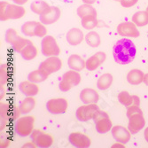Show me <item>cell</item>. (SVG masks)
Returning a JSON list of instances; mask_svg holds the SVG:
<instances>
[{
  "instance_id": "cell-1",
  "label": "cell",
  "mask_w": 148,
  "mask_h": 148,
  "mask_svg": "<svg viewBox=\"0 0 148 148\" xmlns=\"http://www.w3.org/2000/svg\"><path fill=\"white\" fill-rule=\"evenodd\" d=\"M137 54V49L134 43L129 38L120 39L113 47L114 60L117 64H130Z\"/></svg>"
},
{
  "instance_id": "cell-2",
  "label": "cell",
  "mask_w": 148,
  "mask_h": 148,
  "mask_svg": "<svg viewBox=\"0 0 148 148\" xmlns=\"http://www.w3.org/2000/svg\"><path fill=\"white\" fill-rule=\"evenodd\" d=\"M127 117L129 119L128 130L131 134H136L144 129L145 120L139 106L132 105L127 107Z\"/></svg>"
},
{
  "instance_id": "cell-3",
  "label": "cell",
  "mask_w": 148,
  "mask_h": 148,
  "mask_svg": "<svg viewBox=\"0 0 148 148\" xmlns=\"http://www.w3.org/2000/svg\"><path fill=\"white\" fill-rule=\"evenodd\" d=\"M25 12L26 10L21 5L9 4L5 1L0 2V20L2 21L21 19L25 15Z\"/></svg>"
},
{
  "instance_id": "cell-4",
  "label": "cell",
  "mask_w": 148,
  "mask_h": 148,
  "mask_svg": "<svg viewBox=\"0 0 148 148\" xmlns=\"http://www.w3.org/2000/svg\"><path fill=\"white\" fill-rule=\"evenodd\" d=\"M35 118L31 115H26L15 121L13 124V130L21 138L30 136L34 130Z\"/></svg>"
},
{
  "instance_id": "cell-5",
  "label": "cell",
  "mask_w": 148,
  "mask_h": 148,
  "mask_svg": "<svg viewBox=\"0 0 148 148\" xmlns=\"http://www.w3.org/2000/svg\"><path fill=\"white\" fill-rule=\"evenodd\" d=\"M5 38V41L11 45L12 50L18 53H21V51L25 46L32 43L29 39L21 37L13 29H9L6 30Z\"/></svg>"
},
{
  "instance_id": "cell-6",
  "label": "cell",
  "mask_w": 148,
  "mask_h": 148,
  "mask_svg": "<svg viewBox=\"0 0 148 148\" xmlns=\"http://www.w3.org/2000/svg\"><path fill=\"white\" fill-rule=\"evenodd\" d=\"M81 80H82V77H81L80 73L71 69L63 74L59 84V88L61 91L66 92L73 87L77 86L81 83Z\"/></svg>"
},
{
  "instance_id": "cell-7",
  "label": "cell",
  "mask_w": 148,
  "mask_h": 148,
  "mask_svg": "<svg viewBox=\"0 0 148 148\" xmlns=\"http://www.w3.org/2000/svg\"><path fill=\"white\" fill-rule=\"evenodd\" d=\"M92 120L95 122V129L99 134H106L113 128V124L108 114L100 109L95 113Z\"/></svg>"
},
{
  "instance_id": "cell-8",
  "label": "cell",
  "mask_w": 148,
  "mask_h": 148,
  "mask_svg": "<svg viewBox=\"0 0 148 148\" xmlns=\"http://www.w3.org/2000/svg\"><path fill=\"white\" fill-rule=\"evenodd\" d=\"M21 32L26 36L45 37L47 34V29L42 22L28 21L21 26Z\"/></svg>"
},
{
  "instance_id": "cell-9",
  "label": "cell",
  "mask_w": 148,
  "mask_h": 148,
  "mask_svg": "<svg viewBox=\"0 0 148 148\" xmlns=\"http://www.w3.org/2000/svg\"><path fill=\"white\" fill-rule=\"evenodd\" d=\"M41 50L43 55L45 57L58 56L60 53V49L55 38L51 36H45L41 42Z\"/></svg>"
},
{
  "instance_id": "cell-10",
  "label": "cell",
  "mask_w": 148,
  "mask_h": 148,
  "mask_svg": "<svg viewBox=\"0 0 148 148\" xmlns=\"http://www.w3.org/2000/svg\"><path fill=\"white\" fill-rule=\"evenodd\" d=\"M30 139L35 145L39 148H48L53 144L52 136L38 129L32 131L30 134Z\"/></svg>"
},
{
  "instance_id": "cell-11",
  "label": "cell",
  "mask_w": 148,
  "mask_h": 148,
  "mask_svg": "<svg viewBox=\"0 0 148 148\" xmlns=\"http://www.w3.org/2000/svg\"><path fill=\"white\" fill-rule=\"evenodd\" d=\"M62 68V61L58 56L48 57L45 60H44L39 66V69L43 71L46 75H50L51 74L56 73Z\"/></svg>"
},
{
  "instance_id": "cell-12",
  "label": "cell",
  "mask_w": 148,
  "mask_h": 148,
  "mask_svg": "<svg viewBox=\"0 0 148 148\" xmlns=\"http://www.w3.org/2000/svg\"><path fill=\"white\" fill-rule=\"evenodd\" d=\"M99 109V107L96 104H84V106L78 107L75 115L78 121L85 123L93 119L94 114Z\"/></svg>"
},
{
  "instance_id": "cell-13",
  "label": "cell",
  "mask_w": 148,
  "mask_h": 148,
  "mask_svg": "<svg viewBox=\"0 0 148 148\" xmlns=\"http://www.w3.org/2000/svg\"><path fill=\"white\" fill-rule=\"evenodd\" d=\"M69 103L68 100L63 98L59 99H52L47 101L46 103V109L51 114H62L66 113L68 110Z\"/></svg>"
},
{
  "instance_id": "cell-14",
  "label": "cell",
  "mask_w": 148,
  "mask_h": 148,
  "mask_svg": "<svg viewBox=\"0 0 148 148\" xmlns=\"http://www.w3.org/2000/svg\"><path fill=\"white\" fill-rule=\"evenodd\" d=\"M69 141L71 145L76 148H86L91 144L90 138L81 132H72L69 137Z\"/></svg>"
},
{
  "instance_id": "cell-15",
  "label": "cell",
  "mask_w": 148,
  "mask_h": 148,
  "mask_svg": "<svg viewBox=\"0 0 148 148\" xmlns=\"http://www.w3.org/2000/svg\"><path fill=\"white\" fill-rule=\"evenodd\" d=\"M117 32L122 36L130 37H138L140 33L137 29V25L134 22H123L120 23L117 27Z\"/></svg>"
},
{
  "instance_id": "cell-16",
  "label": "cell",
  "mask_w": 148,
  "mask_h": 148,
  "mask_svg": "<svg viewBox=\"0 0 148 148\" xmlns=\"http://www.w3.org/2000/svg\"><path fill=\"white\" fill-rule=\"evenodd\" d=\"M112 136L115 141L121 144H127L130 139V131L121 125H116L112 128Z\"/></svg>"
},
{
  "instance_id": "cell-17",
  "label": "cell",
  "mask_w": 148,
  "mask_h": 148,
  "mask_svg": "<svg viewBox=\"0 0 148 148\" xmlns=\"http://www.w3.org/2000/svg\"><path fill=\"white\" fill-rule=\"evenodd\" d=\"M106 55L104 51H99L85 61V68L89 71L96 70L101 64H103V62L106 60Z\"/></svg>"
},
{
  "instance_id": "cell-18",
  "label": "cell",
  "mask_w": 148,
  "mask_h": 148,
  "mask_svg": "<svg viewBox=\"0 0 148 148\" xmlns=\"http://www.w3.org/2000/svg\"><path fill=\"white\" fill-rule=\"evenodd\" d=\"M80 100L84 104H96L99 100V95L94 89L85 88L80 92Z\"/></svg>"
},
{
  "instance_id": "cell-19",
  "label": "cell",
  "mask_w": 148,
  "mask_h": 148,
  "mask_svg": "<svg viewBox=\"0 0 148 148\" xmlns=\"http://www.w3.org/2000/svg\"><path fill=\"white\" fill-rule=\"evenodd\" d=\"M60 17V9L57 6H51V11L45 14L40 15L39 20L45 25H50L56 22Z\"/></svg>"
},
{
  "instance_id": "cell-20",
  "label": "cell",
  "mask_w": 148,
  "mask_h": 148,
  "mask_svg": "<svg viewBox=\"0 0 148 148\" xmlns=\"http://www.w3.org/2000/svg\"><path fill=\"white\" fill-rule=\"evenodd\" d=\"M118 100L121 104L123 105L126 107L132 106V105H135V106L140 105L139 97L136 95H130L126 90H123L118 94Z\"/></svg>"
},
{
  "instance_id": "cell-21",
  "label": "cell",
  "mask_w": 148,
  "mask_h": 148,
  "mask_svg": "<svg viewBox=\"0 0 148 148\" xmlns=\"http://www.w3.org/2000/svg\"><path fill=\"white\" fill-rule=\"evenodd\" d=\"M66 41H68V43L70 45L76 46L83 42L84 36L83 31L81 29H79L77 28H73V29H69V32L66 33Z\"/></svg>"
},
{
  "instance_id": "cell-22",
  "label": "cell",
  "mask_w": 148,
  "mask_h": 148,
  "mask_svg": "<svg viewBox=\"0 0 148 148\" xmlns=\"http://www.w3.org/2000/svg\"><path fill=\"white\" fill-rule=\"evenodd\" d=\"M19 89L26 97H34L39 92V87L36 84L30 81H24L19 84Z\"/></svg>"
},
{
  "instance_id": "cell-23",
  "label": "cell",
  "mask_w": 148,
  "mask_h": 148,
  "mask_svg": "<svg viewBox=\"0 0 148 148\" xmlns=\"http://www.w3.org/2000/svg\"><path fill=\"white\" fill-rule=\"evenodd\" d=\"M51 6H50L48 3H46L45 1H43V0H36V1H33L30 5L31 11L38 15L45 14V13L51 11Z\"/></svg>"
},
{
  "instance_id": "cell-24",
  "label": "cell",
  "mask_w": 148,
  "mask_h": 148,
  "mask_svg": "<svg viewBox=\"0 0 148 148\" xmlns=\"http://www.w3.org/2000/svg\"><path fill=\"white\" fill-rule=\"evenodd\" d=\"M68 65L70 68V69L80 72L85 68V61L84 60L77 54H72L69 58Z\"/></svg>"
},
{
  "instance_id": "cell-25",
  "label": "cell",
  "mask_w": 148,
  "mask_h": 148,
  "mask_svg": "<svg viewBox=\"0 0 148 148\" xmlns=\"http://www.w3.org/2000/svg\"><path fill=\"white\" fill-rule=\"evenodd\" d=\"M144 73L139 69H132L127 75V81L131 85H138L144 82Z\"/></svg>"
},
{
  "instance_id": "cell-26",
  "label": "cell",
  "mask_w": 148,
  "mask_h": 148,
  "mask_svg": "<svg viewBox=\"0 0 148 148\" xmlns=\"http://www.w3.org/2000/svg\"><path fill=\"white\" fill-rule=\"evenodd\" d=\"M10 111H11L10 105L1 103V105H0V121H1L0 129H1V130L6 127V125L9 123V121H11Z\"/></svg>"
},
{
  "instance_id": "cell-27",
  "label": "cell",
  "mask_w": 148,
  "mask_h": 148,
  "mask_svg": "<svg viewBox=\"0 0 148 148\" xmlns=\"http://www.w3.org/2000/svg\"><path fill=\"white\" fill-rule=\"evenodd\" d=\"M36 106V99L33 97H26L19 106L21 114H29Z\"/></svg>"
},
{
  "instance_id": "cell-28",
  "label": "cell",
  "mask_w": 148,
  "mask_h": 148,
  "mask_svg": "<svg viewBox=\"0 0 148 148\" xmlns=\"http://www.w3.org/2000/svg\"><path fill=\"white\" fill-rule=\"evenodd\" d=\"M113 75L109 73L103 74L97 81V87L100 90H106L107 89H109L110 86L113 84Z\"/></svg>"
},
{
  "instance_id": "cell-29",
  "label": "cell",
  "mask_w": 148,
  "mask_h": 148,
  "mask_svg": "<svg viewBox=\"0 0 148 148\" xmlns=\"http://www.w3.org/2000/svg\"><path fill=\"white\" fill-rule=\"evenodd\" d=\"M21 56L25 60H32L37 56V49L33 43L25 46L21 51Z\"/></svg>"
},
{
  "instance_id": "cell-30",
  "label": "cell",
  "mask_w": 148,
  "mask_h": 148,
  "mask_svg": "<svg viewBox=\"0 0 148 148\" xmlns=\"http://www.w3.org/2000/svg\"><path fill=\"white\" fill-rule=\"evenodd\" d=\"M77 15L81 19L85 18V17H90V16H97V11L90 5L84 4L77 8Z\"/></svg>"
},
{
  "instance_id": "cell-31",
  "label": "cell",
  "mask_w": 148,
  "mask_h": 148,
  "mask_svg": "<svg viewBox=\"0 0 148 148\" xmlns=\"http://www.w3.org/2000/svg\"><path fill=\"white\" fill-rule=\"evenodd\" d=\"M132 22L138 27H144L148 24V12L146 11L137 12L132 16Z\"/></svg>"
},
{
  "instance_id": "cell-32",
  "label": "cell",
  "mask_w": 148,
  "mask_h": 148,
  "mask_svg": "<svg viewBox=\"0 0 148 148\" xmlns=\"http://www.w3.org/2000/svg\"><path fill=\"white\" fill-rule=\"evenodd\" d=\"M85 41L90 47L97 48L101 44V37L97 32L90 31L85 36Z\"/></svg>"
},
{
  "instance_id": "cell-33",
  "label": "cell",
  "mask_w": 148,
  "mask_h": 148,
  "mask_svg": "<svg viewBox=\"0 0 148 148\" xmlns=\"http://www.w3.org/2000/svg\"><path fill=\"white\" fill-rule=\"evenodd\" d=\"M48 78V75H46L43 71H41L39 69L37 70H34L30 72L28 75V80L35 84L43 83Z\"/></svg>"
},
{
  "instance_id": "cell-34",
  "label": "cell",
  "mask_w": 148,
  "mask_h": 148,
  "mask_svg": "<svg viewBox=\"0 0 148 148\" xmlns=\"http://www.w3.org/2000/svg\"><path fill=\"white\" fill-rule=\"evenodd\" d=\"M81 23L85 29H93L99 26V21L97 20V16H90L81 19Z\"/></svg>"
},
{
  "instance_id": "cell-35",
  "label": "cell",
  "mask_w": 148,
  "mask_h": 148,
  "mask_svg": "<svg viewBox=\"0 0 148 148\" xmlns=\"http://www.w3.org/2000/svg\"><path fill=\"white\" fill-rule=\"evenodd\" d=\"M8 66L1 64L0 66V86H4L8 81Z\"/></svg>"
},
{
  "instance_id": "cell-36",
  "label": "cell",
  "mask_w": 148,
  "mask_h": 148,
  "mask_svg": "<svg viewBox=\"0 0 148 148\" xmlns=\"http://www.w3.org/2000/svg\"><path fill=\"white\" fill-rule=\"evenodd\" d=\"M21 111L19 107L16 106H11V111H10V117H11V121H14L20 118V114H21Z\"/></svg>"
},
{
  "instance_id": "cell-37",
  "label": "cell",
  "mask_w": 148,
  "mask_h": 148,
  "mask_svg": "<svg viewBox=\"0 0 148 148\" xmlns=\"http://www.w3.org/2000/svg\"><path fill=\"white\" fill-rule=\"evenodd\" d=\"M138 2V0H121L120 1L121 5L124 8L131 7L133 5H135Z\"/></svg>"
},
{
  "instance_id": "cell-38",
  "label": "cell",
  "mask_w": 148,
  "mask_h": 148,
  "mask_svg": "<svg viewBox=\"0 0 148 148\" xmlns=\"http://www.w3.org/2000/svg\"><path fill=\"white\" fill-rule=\"evenodd\" d=\"M10 145V141L5 139V137L1 138V147H6Z\"/></svg>"
},
{
  "instance_id": "cell-39",
  "label": "cell",
  "mask_w": 148,
  "mask_h": 148,
  "mask_svg": "<svg viewBox=\"0 0 148 148\" xmlns=\"http://www.w3.org/2000/svg\"><path fill=\"white\" fill-rule=\"evenodd\" d=\"M11 1H13L16 5H24V4H26L27 2H28L29 0H11Z\"/></svg>"
},
{
  "instance_id": "cell-40",
  "label": "cell",
  "mask_w": 148,
  "mask_h": 148,
  "mask_svg": "<svg viewBox=\"0 0 148 148\" xmlns=\"http://www.w3.org/2000/svg\"><path fill=\"white\" fill-rule=\"evenodd\" d=\"M82 1L84 3V4H86V5H93L94 3H96V1L97 0H82Z\"/></svg>"
},
{
  "instance_id": "cell-41",
  "label": "cell",
  "mask_w": 148,
  "mask_h": 148,
  "mask_svg": "<svg viewBox=\"0 0 148 148\" xmlns=\"http://www.w3.org/2000/svg\"><path fill=\"white\" fill-rule=\"evenodd\" d=\"M23 147H36V146L35 144L31 141V142H28L26 145H24Z\"/></svg>"
},
{
  "instance_id": "cell-42",
  "label": "cell",
  "mask_w": 148,
  "mask_h": 148,
  "mask_svg": "<svg viewBox=\"0 0 148 148\" xmlns=\"http://www.w3.org/2000/svg\"><path fill=\"white\" fill-rule=\"evenodd\" d=\"M144 136H145V139L148 142V127L145 130V132H144Z\"/></svg>"
},
{
  "instance_id": "cell-43",
  "label": "cell",
  "mask_w": 148,
  "mask_h": 148,
  "mask_svg": "<svg viewBox=\"0 0 148 148\" xmlns=\"http://www.w3.org/2000/svg\"><path fill=\"white\" fill-rule=\"evenodd\" d=\"M144 83L148 86V74H145L144 76Z\"/></svg>"
},
{
  "instance_id": "cell-44",
  "label": "cell",
  "mask_w": 148,
  "mask_h": 148,
  "mask_svg": "<svg viewBox=\"0 0 148 148\" xmlns=\"http://www.w3.org/2000/svg\"><path fill=\"white\" fill-rule=\"evenodd\" d=\"M114 1H118V2H120V1H121V0H114Z\"/></svg>"
},
{
  "instance_id": "cell-45",
  "label": "cell",
  "mask_w": 148,
  "mask_h": 148,
  "mask_svg": "<svg viewBox=\"0 0 148 148\" xmlns=\"http://www.w3.org/2000/svg\"><path fill=\"white\" fill-rule=\"evenodd\" d=\"M146 12H148V6H147V8H146Z\"/></svg>"
}]
</instances>
